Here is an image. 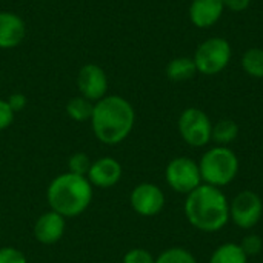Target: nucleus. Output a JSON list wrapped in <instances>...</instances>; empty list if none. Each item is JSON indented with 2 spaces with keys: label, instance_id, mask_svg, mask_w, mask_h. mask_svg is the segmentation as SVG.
<instances>
[{
  "label": "nucleus",
  "instance_id": "f257e3e1",
  "mask_svg": "<svg viewBox=\"0 0 263 263\" xmlns=\"http://www.w3.org/2000/svg\"><path fill=\"white\" fill-rule=\"evenodd\" d=\"M185 216L191 227L202 233H217L230 222V202L220 188L202 183L186 194Z\"/></svg>",
  "mask_w": 263,
  "mask_h": 263
},
{
  "label": "nucleus",
  "instance_id": "f03ea898",
  "mask_svg": "<svg viewBox=\"0 0 263 263\" xmlns=\"http://www.w3.org/2000/svg\"><path fill=\"white\" fill-rule=\"evenodd\" d=\"M136 111L133 105L120 96H105L94 105L91 126L94 136L105 145L123 142L133 131Z\"/></svg>",
  "mask_w": 263,
  "mask_h": 263
},
{
  "label": "nucleus",
  "instance_id": "7ed1b4c3",
  "mask_svg": "<svg viewBox=\"0 0 263 263\" xmlns=\"http://www.w3.org/2000/svg\"><path fill=\"white\" fill-rule=\"evenodd\" d=\"M46 199L52 211L65 219L77 217L86 211L92 200V185L83 176L65 173L49 183Z\"/></svg>",
  "mask_w": 263,
  "mask_h": 263
},
{
  "label": "nucleus",
  "instance_id": "20e7f679",
  "mask_svg": "<svg viewBox=\"0 0 263 263\" xmlns=\"http://www.w3.org/2000/svg\"><path fill=\"white\" fill-rule=\"evenodd\" d=\"M202 182L216 188H222L234 182L239 174L240 163L236 153L228 146H214L203 153L200 162Z\"/></svg>",
  "mask_w": 263,
  "mask_h": 263
},
{
  "label": "nucleus",
  "instance_id": "39448f33",
  "mask_svg": "<svg viewBox=\"0 0 263 263\" xmlns=\"http://www.w3.org/2000/svg\"><path fill=\"white\" fill-rule=\"evenodd\" d=\"M231 55L233 48L227 39L210 37L197 46L193 60L199 74L217 76L230 65Z\"/></svg>",
  "mask_w": 263,
  "mask_h": 263
},
{
  "label": "nucleus",
  "instance_id": "423d86ee",
  "mask_svg": "<svg viewBox=\"0 0 263 263\" xmlns=\"http://www.w3.org/2000/svg\"><path fill=\"white\" fill-rule=\"evenodd\" d=\"M177 128L183 142L193 148H202L211 142L213 123L208 114L199 108H186L179 116Z\"/></svg>",
  "mask_w": 263,
  "mask_h": 263
},
{
  "label": "nucleus",
  "instance_id": "0eeeda50",
  "mask_svg": "<svg viewBox=\"0 0 263 263\" xmlns=\"http://www.w3.org/2000/svg\"><path fill=\"white\" fill-rule=\"evenodd\" d=\"M165 179L170 188L179 194H190L203 183L199 163L190 157L173 159L166 165Z\"/></svg>",
  "mask_w": 263,
  "mask_h": 263
},
{
  "label": "nucleus",
  "instance_id": "6e6552de",
  "mask_svg": "<svg viewBox=\"0 0 263 263\" xmlns=\"http://www.w3.org/2000/svg\"><path fill=\"white\" fill-rule=\"evenodd\" d=\"M263 216V202L260 196L251 190L240 191L230 202V220L242 230H251Z\"/></svg>",
  "mask_w": 263,
  "mask_h": 263
},
{
  "label": "nucleus",
  "instance_id": "1a4fd4ad",
  "mask_svg": "<svg viewBox=\"0 0 263 263\" xmlns=\"http://www.w3.org/2000/svg\"><path fill=\"white\" fill-rule=\"evenodd\" d=\"M129 203L139 216L153 217L165 208V194L154 183H140L131 191Z\"/></svg>",
  "mask_w": 263,
  "mask_h": 263
},
{
  "label": "nucleus",
  "instance_id": "9d476101",
  "mask_svg": "<svg viewBox=\"0 0 263 263\" xmlns=\"http://www.w3.org/2000/svg\"><path fill=\"white\" fill-rule=\"evenodd\" d=\"M77 86L82 97L88 99L89 102H99L106 96L108 77L99 65L89 63L79 71Z\"/></svg>",
  "mask_w": 263,
  "mask_h": 263
},
{
  "label": "nucleus",
  "instance_id": "9b49d317",
  "mask_svg": "<svg viewBox=\"0 0 263 263\" xmlns=\"http://www.w3.org/2000/svg\"><path fill=\"white\" fill-rule=\"evenodd\" d=\"M123 170L119 160L112 157H102L91 163L86 179L97 188H111L122 179Z\"/></svg>",
  "mask_w": 263,
  "mask_h": 263
},
{
  "label": "nucleus",
  "instance_id": "f8f14e48",
  "mask_svg": "<svg viewBox=\"0 0 263 263\" xmlns=\"http://www.w3.org/2000/svg\"><path fill=\"white\" fill-rule=\"evenodd\" d=\"M65 217L49 210L43 213L34 223V237L43 245L57 243L65 234Z\"/></svg>",
  "mask_w": 263,
  "mask_h": 263
},
{
  "label": "nucleus",
  "instance_id": "ddd939ff",
  "mask_svg": "<svg viewBox=\"0 0 263 263\" xmlns=\"http://www.w3.org/2000/svg\"><path fill=\"white\" fill-rule=\"evenodd\" d=\"M225 11L222 0H193L190 5V20L196 28L214 26Z\"/></svg>",
  "mask_w": 263,
  "mask_h": 263
},
{
  "label": "nucleus",
  "instance_id": "4468645a",
  "mask_svg": "<svg viewBox=\"0 0 263 263\" xmlns=\"http://www.w3.org/2000/svg\"><path fill=\"white\" fill-rule=\"evenodd\" d=\"M25 23L18 15L8 11L0 12V48H15L25 39Z\"/></svg>",
  "mask_w": 263,
  "mask_h": 263
},
{
  "label": "nucleus",
  "instance_id": "2eb2a0df",
  "mask_svg": "<svg viewBox=\"0 0 263 263\" xmlns=\"http://www.w3.org/2000/svg\"><path fill=\"white\" fill-rule=\"evenodd\" d=\"M165 72H166V77L173 82H185V80L193 79L197 74V68H196L193 57L180 55V57L170 60Z\"/></svg>",
  "mask_w": 263,
  "mask_h": 263
},
{
  "label": "nucleus",
  "instance_id": "dca6fc26",
  "mask_svg": "<svg viewBox=\"0 0 263 263\" xmlns=\"http://www.w3.org/2000/svg\"><path fill=\"white\" fill-rule=\"evenodd\" d=\"M208 263H248V256L239 243H223L211 254Z\"/></svg>",
  "mask_w": 263,
  "mask_h": 263
},
{
  "label": "nucleus",
  "instance_id": "f3484780",
  "mask_svg": "<svg viewBox=\"0 0 263 263\" xmlns=\"http://www.w3.org/2000/svg\"><path fill=\"white\" fill-rule=\"evenodd\" d=\"M239 125L231 119H222L216 125H213L211 140H214L219 146H228L239 137Z\"/></svg>",
  "mask_w": 263,
  "mask_h": 263
},
{
  "label": "nucleus",
  "instance_id": "a211bd4d",
  "mask_svg": "<svg viewBox=\"0 0 263 263\" xmlns=\"http://www.w3.org/2000/svg\"><path fill=\"white\" fill-rule=\"evenodd\" d=\"M243 71L254 79H263V49L248 48L242 55Z\"/></svg>",
  "mask_w": 263,
  "mask_h": 263
},
{
  "label": "nucleus",
  "instance_id": "6ab92c4d",
  "mask_svg": "<svg viewBox=\"0 0 263 263\" xmlns=\"http://www.w3.org/2000/svg\"><path fill=\"white\" fill-rule=\"evenodd\" d=\"M92 111H94V105L85 99V97H74L68 102L66 105V112L68 116L76 120V122H86L91 120L92 117Z\"/></svg>",
  "mask_w": 263,
  "mask_h": 263
},
{
  "label": "nucleus",
  "instance_id": "aec40b11",
  "mask_svg": "<svg viewBox=\"0 0 263 263\" xmlns=\"http://www.w3.org/2000/svg\"><path fill=\"white\" fill-rule=\"evenodd\" d=\"M154 263H197V260L188 250L174 247L160 253Z\"/></svg>",
  "mask_w": 263,
  "mask_h": 263
},
{
  "label": "nucleus",
  "instance_id": "412c9836",
  "mask_svg": "<svg viewBox=\"0 0 263 263\" xmlns=\"http://www.w3.org/2000/svg\"><path fill=\"white\" fill-rule=\"evenodd\" d=\"M91 168V160L86 154L83 153H76L69 157L68 160V171L77 176H88V171Z\"/></svg>",
  "mask_w": 263,
  "mask_h": 263
},
{
  "label": "nucleus",
  "instance_id": "4be33fe9",
  "mask_svg": "<svg viewBox=\"0 0 263 263\" xmlns=\"http://www.w3.org/2000/svg\"><path fill=\"white\" fill-rule=\"evenodd\" d=\"M243 250V253L248 257H254L257 254H260L263 250V240L259 234H248L247 237H243L242 243H239Z\"/></svg>",
  "mask_w": 263,
  "mask_h": 263
},
{
  "label": "nucleus",
  "instance_id": "5701e85b",
  "mask_svg": "<svg viewBox=\"0 0 263 263\" xmlns=\"http://www.w3.org/2000/svg\"><path fill=\"white\" fill-rule=\"evenodd\" d=\"M156 259L148 250L143 248H133L123 256L122 263H154Z\"/></svg>",
  "mask_w": 263,
  "mask_h": 263
},
{
  "label": "nucleus",
  "instance_id": "b1692460",
  "mask_svg": "<svg viewBox=\"0 0 263 263\" xmlns=\"http://www.w3.org/2000/svg\"><path fill=\"white\" fill-rule=\"evenodd\" d=\"M0 263H28L26 256L12 247H2L0 248Z\"/></svg>",
  "mask_w": 263,
  "mask_h": 263
},
{
  "label": "nucleus",
  "instance_id": "393cba45",
  "mask_svg": "<svg viewBox=\"0 0 263 263\" xmlns=\"http://www.w3.org/2000/svg\"><path fill=\"white\" fill-rule=\"evenodd\" d=\"M12 122H14V111L11 109L6 100H0V131L11 126Z\"/></svg>",
  "mask_w": 263,
  "mask_h": 263
},
{
  "label": "nucleus",
  "instance_id": "a878e982",
  "mask_svg": "<svg viewBox=\"0 0 263 263\" xmlns=\"http://www.w3.org/2000/svg\"><path fill=\"white\" fill-rule=\"evenodd\" d=\"M225 9H230L233 12H242L247 11L251 5V0H222Z\"/></svg>",
  "mask_w": 263,
  "mask_h": 263
},
{
  "label": "nucleus",
  "instance_id": "bb28decb",
  "mask_svg": "<svg viewBox=\"0 0 263 263\" xmlns=\"http://www.w3.org/2000/svg\"><path fill=\"white\" fill-rule=\"evenodd\" d=\"M6 102H8V105L11 106V109H12L14 112L22 111V109L26 106V97H25L22 92L11 94V96H9V99H8Z\"/></svg>",
  "mask_w": 263,
  "mask_h": 263
},
{
  "label": "nucleus",
  "instance_id": "cd10ccee",
  "mask_svg": "<svg viewBox=\"0 0 263 263\" xmlns=\"http://www.w3.org/2000/svg\"><path fill=\"white\" fill-rule=\"evenodd\" d=\"M112 263H117V262H112Z\"/></svg>",
  "mask_w": 263,
  "mask_h": 263
}]
</instances>
